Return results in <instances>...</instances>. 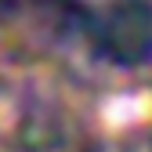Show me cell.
Returning <instances> with one entry per match:
<instances>
[{"label": "cell", "mask_w": 152, "mask_h": 152, "mask_svg": "<svg viewBox=\"0 0 152 152\" xmlns=\"http://www.w3.org/2000/svg\"><path fill=\"white\" fill-rule=\"evenodd\" d=\"M102 44L120 62H145L152 58V7L127 4L102 26Z\"/></svg>", "instance_id": "6da1fadb"}]
</instances>
